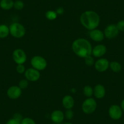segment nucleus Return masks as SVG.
Instances as JSON below:
<instances>
[{"label":"nucleus","mask_w":124,"mask_h":124,"mask_svg":"<svg viewBox=\"0 0 124 124\" xmlns=\"http://www.w3.org/2000/svg\"><path fill=\"white\" fill-rule=\"evenodd\" d=\"M97 103L94 99L92 97L86 98L82 105V111L86 114H91L96 111L97 108Z\"/></svg>","instance_id":"4"},{"label":"nucleus","mask_w":124,"mask_h":124,"mask_svg":"<svg viewBox=\"0 0 124 124\" xmlns=\"http://www.w3.org/2000/svg\"><path fill=\"white\" fill-rule=\"evenodd\" d=\"M53 124H55V123H54Z\"/></svg>","instance_id":"34"},{"label":"nucleus","mask_w":124,"mask_h":124,"mask_svg":"<svg viewBox=\"0 0 124 124\" xmlns=\"http://www.w3.org/2000/svg\"><path fill=\"white\" fill-rule=\"evenodd\" d=\"M107 52V47L104 45L99 44L96 45L92 49V55L96 58H101Z\"/></svg>","instance_id":"12"},{"label":"nucleus","mask_w":124,"mask_h":124,"mask_svg":"<svg viewBox=\"0 0 124 124\" xmlns=\"http://www.w3.org/2000/svg\"><path fill=\"white\" fill-rule=\"evenodd\" d=\"M105 37L108 39H113L116 37L119 33L116 25L111 24L105 27L104 30Z\"/></svg>","instance_id":"8"},{"label":"nucleus","mask_w":124,"mask_h":124,"mask_svg":"<svg viewBox=\"0 0 124 124\" xmlns=\"http://www.w3.org/2000/svg\"><path fill=\"white\" fill-rule=\"evenodd\" d=\"M83 93L84 96L87 98L91 97V96L93 95V88L89 85L85 86L83 88Z\"/></svg>","instance_id":"20"},{"label":"nucleus","mask_w":124,"mask_h":124,"mask_svg":"<svg viewBox=\"0 0 124 124\" xmlns=\"http://www.w3.org/2000/svg\"><path fill=\"white\" fill-rule=\"evenodd\" d=\"M31 64L32 68L39 71L45 70L47 66L46 60L40 55H35L31 58Z\"/></svg>","instance_id":"5"},{"label":"nucleus","mask_w":124,"mask_h":124,"mask_svg":"<svg viewBox=\"0 0 124 124\" xmlns=\"http://www.w3.org/2000/svg\"><path fill=\"white\" fill-rule=\"evenodd\" d=\"M13 118L15 119H16V120H18V121L20 122H21V120H22L23 119L22 117V116H21V114H20V113H15V114L14 115Z\"/></svg>","instance_id":"30"},{"label":"nucleus","mask_w":124,"mask_h":124,"mask_svg":"<svg viewBox=\"0 0 124 124\" xmlns=\"http://www.w3.org/2000/svg\"><path fill=\"white\" fill-rule=\"evenodd\" d=\"M72 49L78 57L85 58L88 56L91 55L93 47L91 43L88 40L79 38L73 41Z\"/></svg>","instance_id":"1"},{"label":"nucleus","mask_w":124,"mask_h":124,"mask_svg":"<svg viewBox=\"0 0 124 124\" xmlns=\"http://www.w3.org/2000/svg\"><path fill=\"white\" fill-rule=\"evenodd\" d=\"M65 119V114L62 111L57 109L54 110L51 114V119L54 123L61 124Z\"/></svg>","instance_id":"15"},{"label":"nucleus","mask_w":124,"mask_h":124,"mask_svg":"<svg viewBox=\"0 0 124 124\" xmlns=\"http://www.w3.org/2000/svg\"><path fill=\"white\" fill-rule=\"evenodd\" d=\"M116 25L117 27L119 32H120V31H121V32H124V20L119 21Z\"/></svg>","instance_id":"28"},{"label":"nucleus","mask_w":124,"mask_h":124,"mask_svg":"<svg viewBox=\"0 0 124 124\" xmlns=\"http://www.w3.org/2000/svg\"><path fill=\"white\" fill-rule=\"evenodd\" d=\"M6 124H21V122L16 120V119H14V118H12V119L8 120Z\"/></svg>","instance_id":"29"},{"label":"nucleus","mask_w":124,"mask_h":124,"mask_svg":"<svg viewBox=\"0 0 124 124\" xmlns=\"http://www.w3.org/2000/svg\"><path fill=\"white\" fill-rule=\"evenodd\" d=\"M9 34H10L9 27L6 24L0 25V39H5L8 37Z\"/></svg>","instance_id":"18"},{"label":"nucleus","mask_w":124,"mask_h":124,"mask_svg":"<svg viewBox=\"0 0 124 124\" xmlns=\"http://www.w3.org/2000/svg\"><path fill=\"white\" fill-rule=\"evenodd\" d=\"M24 6V4L23 2L21 0H16L14 2V8H15L16 10H22L23 9Z\"/></svg>","instance_id":"22"},{"label":"nucleus","mask_w":124,"mask_h":124,"mask_svg":"<svg viewBox=\"0 0 124 124\" xmlns=\"http://www.w3.org/2000/svg\"><path fill=\"white\" fill-rule=\"evenodd\" d=\"M106 89L104 86L97 84L93 88V95L98 99H101L105 96Z\"/></svg>","instance_id":"14"},{"label":"nucleus","mask_w":124,"mask_h":124,"mask_svg":"<svg viewBox=\"0 0 124 124\" xmlns=\"http://www.w3.org/2000/svg\"><path fill=\"white\" fill-rule=\"evenodd\" d=\"M109 68L114 72H119L122 70V66L120 63L116 61H113L109 63Z\"/></svg>","instance_id":"19"},{"label":"nucleus","mask_w":124,"mask_h":124,"mask_svg":"<svg viewBox=\"0 0 124 124\" xmlns=\"http://www.w3.org/2000/svg\"><path fill=\"white\" fill-rule=\"evenodd\" d=\"M57 14L56 13L55 11H54V10H48L46 12L45 14V16L46 18L49 20H55L57 17Z\"/></svg>","instance_id":"21"},{"label":"nucleus","mask_w":124,"mask_h":124,"mask_svg":"<svg viewBox=\"0 0 124 124\" xmlns=\"http://www.w3.org/2000/svg\"><path fill=\"white\" fill-rule=\"evenodd\" d=\"M10 34L16 39L23 37L26 32L24 26L19 23L15 22L12 23L9 26Z\"/></svg>","instance_id":"3"},{"label":"nucleus","mask_w":124,"mask_h":124,"mask_svg":"<svg viewBox=\"0 0 124 124\" xmlns=\"http://www.w3.org/2000/svg\"><path fill=\"white\" fill-rule=\"evenodd\" d=\"M120 108H122V109L123 111L124 112V99H123L121 103H120Z\"/></svg>","instance_id":"32"},{"label":"nucleus","mask_w":124,"mask_h":124,"mask_svg":"<svg viewBox=\"0 0 124 124\" xmlns=\"http://www.w3.org/2000/svg\"><path fill=\"white\" fill-rule=\"evenodd\" d=\"M123 111L120 106L117 105H113L108 109V115L111 119L114 120H117L122 117Z\"/></svg>","instance_id":"7"},{"label":"nucleus","mask_w":124,"mask_h":124,"mask_svg":"<svg viewBox=\"0 0 124 124\" xmlns=\"http://www.w3.org/2000/svg\"><path fill=\"white\" fill-rule=\"evenodd\" d=\"M12 58L17 65L24 64L27 60V55L21 49H16L12 53Z\"/></svg>","instance_id":"6"},{"label":"nucleus","mask_w":124,"mask_h":124,"mask_svg":"<svg viewBox=\"0 0 124 124\" xmlns=\"http://www.w3.org/2000/svg\"><path fill=\"white\" fill-rule=\"evenodd\" d=\"M14 4L13 0H1L0 8L3 10H9L14 8Z\"/></svg>","instance_id":"17"},{"label":"nucleus","mask_w":124,"mask_h":124,"mask_svg":"<svg viewBox=\"0 0 124 124\" xmlns=\"http://www.w3.org/2000/svg\"><path fill=\"white\" fill-rule=\"evenodd\" d=\"M24 76L26 79L29 82H37L40 78V73L39 71L33 68L26 70L24 72Z\"/></svg>","instance_id":"10"},{"label":"nucleus","mask_w":124,"mask_h":124,"mask_svg":"<svg viewBox=\"0 0 124 124\" xmlns=\"http://www.w3.org/2000/svg\"><path fill=\"white\" fill-rule=\"evenodd\" d=\"M55 12L57 14V15H62L64 13V9L62 8V7H60V8H57Z\"/></svg>","instance_id":"31"},{"label":"nucleus","mask_w":124,"mask_h":124,"mask_svg":"<svg viewBox=\"0 0 124 124\" xmlns=\"http://www.w3.org/2000/svg\"><path fill=\"white\" fill-rule=\"evenodd\" d=\"M72 124L71 122H65V123H63V124Z\"/></svg>","instance_id":"33"},{"label":"nucleus","mask_w":124,"mask_h":124,"mask_svg":"<svg viewBox=\"0 0 124 124\" xmlns=\"http://www.w3.org/2000/svg\"><path fill=\"white\" fill-rule=\"evenodd\" d=\"M89 37L94 41H97V42H101V41H103V40L105 38V35L103 32L102 31L97 29H95L91 30L89 31Z\"/></svg>","instance_id":"13"},{"label":"nucleus","mask_w":124,"mask_h":124,"mask_svg":"<svg viewBox=\"0 0 124 124\" xmlns=\"http://www.w3.org/2000/svg\"><path fill=\"white\" fill-rule=\"evenodd\" d=\"M85 59V64L88 66H91L93 65H94L95 61L93 57H92L91 55H89L86 57V58H84Z\"/></svg>","instance_id":"23"},{"label":"nucleus","mask_w":124,"mask_h":124,"mask_svg":"<svg viewBox=\"0 0 124 124\" xmlns=\"http://www.w3.org/2000/svg\"><path fill=\"white\" fill-rule=\"evenodd\" d=\"M26 68H25L24 64L21 65H17L16 67V71L18 74H23L26 71Z\"/></svg>","instance_id":"26"},{"label":"nucleus","mask_w":124,"mask_h":124,"mask_svg":"<svg viewBox=\"0 0 124 124\" xmlns=\"http://www.w3.org/2000/svg\"><path fill=\"white\" fill-rule=\"evenodd\" d=\"M74 117V113L71 109H66V111L65 113V117H66L67 119L71 120Z\"/></svg>","instance_id":"27"},{"label":"nucleus","mask_w":124,"mask_h":124,"mask_svg":"<svg viewBox=\"0 0 124 124\" xmlns=\"http://www.w3.org/2000/svg\"><path fill=\"white\" fill-rule=\"evenodd\" d=\"M80 21L82 26L89 31L97 29L99 26L101 18L96 12L93 10H87L82 13L80 17Z\"/></svg>","instance_id":"2"},{"label":"nucleus","mask_w":124,"mask_h":124,"mask_svg":"<svg viewBox=\"0 0 124 124\" xmlns=\"http://www.w3.org/2000/svg\"><path fill=\"white\" fill-rule=\"evenodd\" d=\"M94 68L99 72H104L109 68V62L105 58H100L95 62Z\"/></svg>","instance_id":"9"},{"label":"nucleus","mask_w":124,"mask_h":124,"mask_svg":"<svg viewBox=\"0 0 124 124\" xmlns=\"http://www.w3.org/2000/svg\"></svg>","instance_id":"35"},{"label":"nucleus","mask_w":124,"mask_h":124,"mask_svg":"<svg viewBox=\"0 0 124 124\" xmlns=\"http://www.w3.org/2000/svg\"><path fill=\"white\" fill-rule=\"evenodd\" d=\"M22 94V89L18 86H12L7 90V95L11 99H17Z\"/></svg>","instance_id":"11"},{"label":"nucleus","mask_w":124,"mask_h":124,"mask_svg":"<svg viewBox=\"0 0 124 124\" xmlns=\"http://www.w3.org/2000/svg\"><path fill=\"white\" fill-rule=\"evenodd\" d=\"M62 104L64 108L66 109H71L74 106V100L70 95L64 96L62 99Z\"/></svg>","instance_id":"16"},{"label":"nucleus","mask_w":124,"mask_h":124,"mask_svg":"<svg viewBox=\"0 0 124 124\" xmlns=\"http://www.w3.org/2000/svg\"><path fill=\"white\" fill-rule=\"evenodd\" d=\"M21 124H36V122L34 119L30 117H25L21 120Z\"/></svg>","instance_id":"25"},{"label":"nucleus","mask_w":124,"mask_h":124,"mask_svg":"<svg viewBox=\"0 0 124 124\" xmlns=\"http://www.w3.org/2000/svg\"><path fill=\"white\" fill-rule=\"evenodd\" d=\"M29 85V81L27 79H22L19 82L18 86L21 89H24L27 88Z\"/></svg>","instance_id":"24"}]
</instances>
